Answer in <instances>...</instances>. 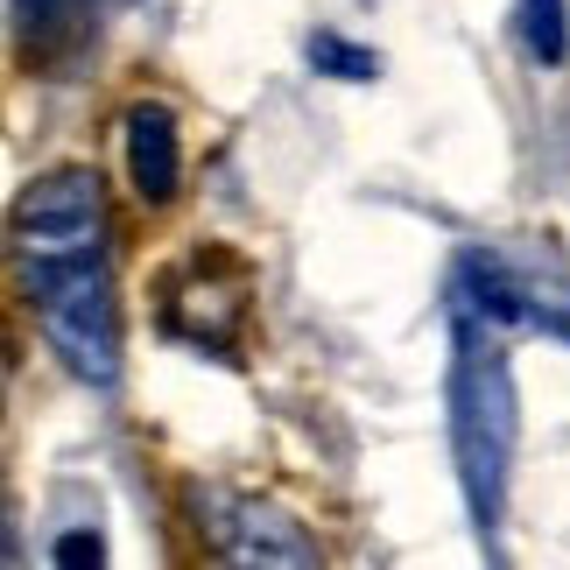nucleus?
Segmentation results:
<instances>
[{"label": "nucleus", "mask_w": 570, "mask_h": 570, "mask_svg": "<svg viewBox=\"0 0 570 570\" xmlns=\"http://www.w3.org/2000/svg\"><path fill=\"white\" fill-rule=\"evenodd\" d=\"M451 458H458V487H465L472 529L479 542H500V514H508V472H514V436H521V409H514V374L500 338L487 332L479 311H458L451 324Z\"/></svg>", "instance_id": "1"}, {"label": "nucleus", "mask_w": 570, "mask_h": 570, "mask_svg": "<svg viewBox=\"0 0 570 570\" xmlns=\"http://www.w3.org/2000/svg\"><path fill=\"white\" fill-rule=\"evenodd\" d=\"M21 282H29L36 324L50 353L71 366L85 387L120 381V317H114V275H106L99 247L78 254H21Z\"/></svg>", "instance_id": "2"}, {"label": "nucleus", "mask_w": 570, "mask_h": 570, "mask_svg": "<svg viewBox=\"0 0 570 570\" xmlns=\"http://www.w3.org/2000/svg\"><path fill=\"white\" fill-rule=\"evenodd\" d=\"M99 226H106V190H99V169H50L36 177L29 190L14 197V247L21 254H78V247H99Z\"/></svg>", "instance_id": "3"}, {"label": "nucleus", "mask_w": 570, "mask_h": 570, "mask_svg": "<svg viewBox=\"0 0 570 570\" xmlns=\"http://www.w3.org/2000/svg\"><path fill=\"white\" fill-rule=\"evenodd\" d=\"M127 169H135V190L148 197V205H169L177 197V120L163 114V106H135L127 114Z\"/></svg>", "instance_id": "4"}, {"label": "nucleus", "mask_w": 570, "mask_h": 570, "mask_svg": "<svg viewBox=\"0 0 570 570\" xmlns=\"http://www.w3.org/2000/svg\"><path fill=\"white\" fill-rule=\"evenodd\" d=\"M218 535H226V550L247 557V563H317L311 535L289 529V521L268 514V508H254V500H239V514H233Z\"/></svg>", "instance_id": "5"}, {"label": "nucleus", "mask_w": 570, "mask_h": 570, "mask_svg": "<svg viewBox=\"0 0 570 570\" xmlns=\"http://www.w3.org/2000/svg\"><path fill=\"white\" fill-rule=\"evenodd\" d=\"M99 0H14V36L29 57H50V50H71L78 29L92 21Z\"/></svg>", "instance_id": "6"}, {"label": "nucleus", "mask_w": 570, "mask_h": 570, "mask_svg": "<svg viewBox=\"0 0 570 570\" xmlns=\"http://www.w3.org/2000/svg\"><path fill=\"white\" fill-rule=\"evenodd\" d=\"M521 42H529L535 63H557L570 50V21H563V0H521Z\"/></svg>", "instance_id": "7"}, {"label": "nucleus", "mask_w": 570, "mask_h": 570, "mask_svg": "<svg viewBox=\"0 0 570 570\" xmlns=\"http://www.w3.org/2000/svg\"><path fill=\"white\" fill-rule=\"evenodd\" d=\"M311 71H332V78H374L381 57L374 50H353L345 36H311Z\"/></svg>", "instance_id": "8"}, {"label": "nucleus", "mask_w": 570, "mask_h": 570, "mask_svg": "<svg viewBox=\"0 0 570 570\" xmlns=\"http://www.w3.org/2000/svg\"><path fill=\"white\" fill-rule=\"evenodd\" d=\"M50 557H57L63 570H85V563L99 570V563H106V542H99V535H85V529H71V535H57V550H50Z\"/></svg>", "instance_id": "9"}]
</instances>
